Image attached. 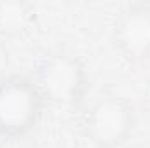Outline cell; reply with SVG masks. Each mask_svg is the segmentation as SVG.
Returning <instances> with one entry per match:
<instances>
[{
    "instance_id": "5",
    "label": "cell",
    "mask_w": 150,
    "mask_h": 148,
    "mask_svg": "<svg viewBox=\"0 0 150 148\" xmlns=\"http://www.w3.org/2000/svg\"><path fill=\"white\" fill-rule=\"evenodd\" d=\"M30 23V5L23 2H0V33L16 35Z\"/></svg>"
},
{
    "instance_id": "2",
    "label": "cell",
    "mask_w": 150,
    "mask_h": 148,
    "mask_svg": "<svg viewBox=\"0 0 150 148\" xmlns=\"http://www.w3.org/2000/svg\"><path fill=\"white\" fill-rule=\"evenodd\" d=\"M33 84L44 99L58 105H75L86 91V72L70 54H49L35 70Z\"/></svg>"
},
{
    "instance_id": "3",
    "label": "cell",
    "mask_w": 150,
    "mask_h": 148,
    "mask_svg": "<svg viewBox=\"0 0 150 148\" xmlns=\"http://www.w3.org/2000/svg\"><path fill=\"white\" fill-rule=\"evenodd\" d=\"M134 113L131 105L115 96H100L86 113V129L89 138L101 148H117L133 132Z\"/></svg>"
},
{
    "instance_id": "1",
    "label": "cell",
    "mask_w": 150,
    "mask_h": 148,
    "mask_svg": "<svg viewBox=\"0 0 150 148\" xmlns=\"http://www.w3.org/2000/svg\"><path fill=\"white\" fill-rule=\"evenodd\" d=\"M44 103L33 80L25 77L0 80V134L7 138L26 134L40 118Z\"/></svg>"
},
{
    "instance_id": "4",
    "label": "cell",
    "mask_w": 150,
    "mask_h": 148,
    "mask_svg": "<svg viewBox=\"0 0 150 148\" xmlns=\"http://www.w3.org/2000/svg\"><path fill=\"white\" fill-rule=\"evenodd\" d=\"M113 40L119 51L129 59L150 56V5L134 4L124 9L117 19Z\"/></svg>"
}]
</instances>
